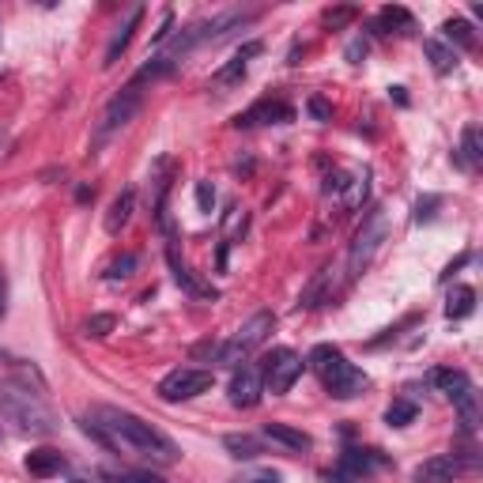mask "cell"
I'll list each match as a JSON object with an SVG mask.
<instances>
[{"label": "cell", "instance_id": "1", "mask_svg": "<svg viewBox=\"0 0 483 483\" xmlns=\"http://www.w3.org/2000/svg\"><path fill=\"white\" fill-rule=\"evenodd\" d=\"M84 427L106 449L125 454V457H140V461H151V464H174L182 457V449H178V442H174L170 434H163L155 423L140 420V415L125 412V408H110V405L91 408Z\"/></svg>", "mask_w": 483, "mask_h": 483}, {"label": "cell", "instance_id": "2", "mask_svg": "<svg viewBox=\"0 0 483 483\" xmlns=\"http://www.w3.org/2000/svg\"><path fill=\"white\" fill-rule=\"evenodd\" d=\"M0 420L15 423L20 430L35 434V438H50L61 427L50 400L38 389H30L27 378H0Z\"/></svg>", "mask_w": 483, "mask_h": 483}, {"label": "cell", "instance_id": "3", "mask_svg": "<svg viewBox=\"0 0 483 483\" xmlns=\"http://www.w3.org/2000/svg\"><path fill=\"white\" fill-rule=\"evenodd\" d=\"M306 366L321 378V385H325V393L332 400H356V397H363L370 389V378L356 363H348L332 344H317L310 351V359H306Z\"/></svg>", "mask_w": 483, "mask_h": 483}, {"label": "cell", "instance_id": "4", "mask_svg": "<svg viewBox=\"0 0 483 483\" xmlns=\"http://www.w3.org/2000/svg\"><path fill=\"white\" fill-rule=\"evenodd\" d=\"M257 12H242V8H231V12H216L212 20H201V23H192V27H185V30H178L174 35V45L163 53L167 61H174V64H182L192 50H201V45H208V42H223L231 35V30H238L242 23H250Z\"/></svg>", "mask_w": 483, "mask_h": 483}, {"label": "cell", "instance_id": "5", "mask_svg": "<svg viewBox=\"0 0 483 483\" xmlns=\"http://www.w3.org/2000/svg\"><path fill=\"white\" fill-rule=\"evenodd\" d=\"M385 242H389V212L378 204L366 212L363 227L356 231V242H351V250H348V280H359L363 272L374 265V257L381 253Z\"/></svg>", "mask_w": 483, "mask_h": 483}, {"label": "cell", "instance_id": "6", "mask_svg": "<svg viewBox=\"0 0 483 483\" xmlns=\"http://www.w3.org/2000/svg\"><path fill=\"white\" fill-rule=\"evenodd\" d=\"M430 385L454 400V408H457V415H461V427H464V430H476V423H479V397H476L472 378L464 374V370L438 366V370H430Z\"/></svg>", "mask_w": 483, "mask_h": 483}, {"label": "cell", "instance_id": "7", "mask_svg": "<svg viewBox=\"0 0 483 483\" xmlns=\"http://www.w3.org/2000/svg\"><path fill=\"white\" fill-rule=\"evenodd\" d=\"M276 329V314L272 310H261V314H253L246 325H242L227 344L219 348V363H227V366H242V363H250V356L257 348H261L268 340V332Z\"/></svg>", "mask_w": 483, "mask_h": 483}, {"label": "cell", "instance_id": "8", "mask_svg": "<svg viewBox=\"0 0 483 483\" xmlns=\"http://www.w3.org/2000/svg\"><path fill=\"white\" fill-rule=\"evenodd\" d=\"M212 381H216L212 370H204V366H178V370H170V374L159 381V397H163L167 405H182V400H192V397L208 393V389H212Z\"/></svg>", "mask_w": 483, "mask_h": 483}, {"label": "cell", "instance_id": "9", "mask_svg": "<svg viewBox=\"0 0 483 483\" xmlns=\"http://www.w3.org/2000/svg\"><path fill=\"white\" fill-rule=\"evenodd\" d=\"M302 356L291 348H276L272 356L265 359L261 366V378H265V393L272 397H283V393H291V385L302 378Z\"/></svg>", "mask_w": 483, "mask_h": 483}, {"label": "cell", "instance_id": "10", "mask_svg": "<svg viewBox=\"0 0 483 483\" xmlns=\"http://www.w3.org/2000/svg\"><path fill=\"white\" fill-rule=\"evenodd\" d=\"M140 106H143V91L136 84H128L121 94H114V99L106 102L102 110V118H99V128H94V140H106V136H114L118 128H125L128 121H133L140 114Z\"/></svg>", "mask_w": 483, "mask_h": 483}, {"label": "cell", "instance_id": "11", "mask_svg": "<svg viewBox=\"0 0 483 483\" xmlns=\"http://www.w3.org/2000/svg\"><path fill=\"white\" fill-rule=\"evenodd\" d=\"M227 397H231L234 408H257V405H261V397H265L261 366H253V363L234 366V378L227 385Z\"/></svg>", "mask_w": 483, "mask_h": 483}, {"label": "cell", "instance_id": "12", "mask_svg": "<svg viewBox=\"0 0 483 483\" xmlns=\"http://www.w3.org/2000/svg\"><path fill=\"white\" fill-rule=\"evenodd\" d=\"M381 464H385V457H378V449H348V454L336 461L329 479L332 483H363L370 472H378Z\"/></svg>", "mask_w": 483, "mask_h": 483}, {"label": "cell", "instance_id": "13", "mask_svg": "<svg viewBox=\"0 0 483 483\" xmlns=\"http://www.w3.org/2000/svg\"><path fill=\"white\" fill-rule=\"evenodd\" d=\"M295 121V106L283 102V99H261L253 102L250 110H242V114L234 118L238 128H257V125H287Z\"/></svg>", "mask_w": 483, "mask_h": 483}, {"label": "cell", "instance_id": "14", "mask_svg": "<svg viewBox=\"0 0 483 483\" xmlns=\"http://www.w3.org/2000/svg\"><path fill=\"white\" fill-rule=\"evenodd\" d=\"M461 472H464V464L457 454H438V457H427L412 472V483H454Z\"/></svg>", "mask_w": 483, "mask_h": 483}, {"label": "cell", "instance_id": "15", "mask_svg": "<svg viewBox=\"0 0 483 483\" xmlns=\"http://www.w3.org/2000/svg\"><path fill=\"white\" fill-rule=\"evenodd\" d=\"M167 261H170V272H174V283L185 287V291H189L192 299H216V295H219L216 287L201 283V280H197V276H192V272L185 268V261L178 257V242H174V238H170V246H167Z\"/></svg>", "mask_w": 483, "mask_h": 483}, {"label": "cell", "instance_id": "16", "mask_svg": "<svg viewBox=\"0 0 483 483\" xmlns=\"http://www.w3.org/2000/svg\"><path fill=\"white\" fill-rule=\"evenodd\" d=\"M332 295H336V268H321L317 276H314V283L299 295V310H314V306H325V302H332Z\"/></svg>", "mask_w": 483, "mask_h": 483}, {"label": "cell", "instance_id": "17", "mask_svg": "<svg viewBox=\"0 0 483 483\" xmlns=\"http://www.w3.org/2000/svg\"><path fill=\"white\" fill-rule=\"evenodd\" d=\"M140 20H143V8L136 4L133 12L125 15V23H121V27L114 30V38H110V45H106V61H102L106 69H110V64H118V57H121V53L128 50V42H133V30L140 27Z\"/></svg>", "mask_w": 483, "mask_h": 483}, {"label": "cell", "instance_id": "18", "mask_svg": "<svg viewBox=\"0 0 483 483\" xmlns=\"http://www.w3.org/2000/svg\"><path fill=\"white\" fill-rule=\"evenodd\" d=\"M265 438L268 442H276L283 449H295V454H306V449L314 446V438L306 430L291 427V423H265Z\"/></svg>", "mask_w": 483, "mask_h": 483}, {"label": "cell", "instance_id": "19", "mask_svg": "<svg viewBox=\"0 0 483 483\" xmlns=\"http://www.w3.org/2000/svg\"><path fill=\"white\" fill-rule=\"evenodd\" d=\"M265 50V45L261 42H246V45H242V50L227 61V64H223V69H216V84L219 87H227V84H234V79H242V76H246V64H250V57H257V53H261Z\"/></svg>", "mask_w": 483, "mask_h": 483}, {"label": "cell", "instance_id": "20", "mask_svg": "<svg viewBox=\"0 0 483 483\" xmlns=\"http://www.w3.org/2000/svg\"><path fill=\"white\" fill-rule=\"evenodd\" d=\"M133 212H136V189H121L106 212V234H121L128 227V219H133Z\"/></svg>", "mask_w": 483, "mask_h": 483}, {"label": "cell", "instance_id": "21", "mask_svg": "<svg viewBox=\"0 0 483 483\" xmlns=\"http://www.w3.org/2000/svg\"><path fill=\"white\" fill-rule=\"evenodd\" d=\"M64 454L61 449H30L27 454V461H23V469L30 472V476H38V479H45V476H57V472H64Z\"/></svg>", "mask_w": 483, "mask_h": 483}, {"label": "cell", "instance_id": "22", "mask_svg": "<svg viewBox=\"0 0 483 483\" xmlns=\"http://www.w3.org/2000/svg\"><path fill=\"white\" fill-rule=\"evenodd\" d=\"M457 163L464 170H476L483 163V143H479V125H464V133H461V155H457Z\"/></svg>", "mask_w": 483, "mask_h": 483}, {"label": "cell", "instance_id": "23", "mask_svg": "<svg viewBox=\"0 0 483 483\" xmlns=\"http://www.w3.org/2000/svg\"><path fill=\"white\" fill-rule=\"evenodd\" d=\"M408 35V30H415V20L408 8H381L378 15V35Z\"/></svg>", "mask_w": 483, "mask_h": 483}, {"label": "cell", "instance_id": "24", "mask_svg": "<svg viewBox=\"0 0 483 483\" xmlns=\"http://www.w3.org/2000/svg\"><path fill=\"white\" fill-rule=\"evenodd\" d=\"M442 38H446L449 50H454V45H461V50H476V30H472L469 20H446Z\"/></svg>", "mask_w": 483, "mask_h": 483}, {"label": "cell", "instance_id": "25", "mask_svg": "<svg viewBox=\"0 0 483 483\" xmlns=\"http://www.w3.org/2000/svg\"><path fill=\"white\" fill-rule=\"evenodd\" d=\"M223 449H227L234 461H257L265 454L261 442H257L253 434H227V438H223Z\"/></svg>", "mask_w": 483, "mask_h": 483}, {"label": "cell", "instance_id": "26", "mask_svg": "<svg viewBox=\"0 0 483 483\" xmlns=\"http://www.w3.org/2000/svg\"><path fill=\"white\" fill-rule=\"evenodd\" d=\"M476 310V291L472 287H454V291H449V302H446V317L449 321H461V317H469Z\"/></svg>", "mask_w": 483, "mask_h": 483}, {"label": "cell", "instance_id": "27", "mask_svg": "<svg viewBox=\"0 0 483 483\" xmlns=\"http://www.w3.org/2000/svg\"><path fill=\"white\" fill-rule=\"evenodd\" d=\"M423 50H427V57H430V64H434V72H438V76H446V72L457 64V53L449 50L442 38H427V42H423Z\"/></svg>", "mask_w": 483, "mask_h": 483}, {"label": "cell", "instance_id": "28", "mask_svg": "<svg viewBox=\"0 0 483 483\" xmlns=\"http://www.w3.org/2000/svg\"><path fill=\"white\" fill-rule=\"evenodd\" d=\"M415 420H420V405H415V400H393V405L385 408V423L389 427H408Z\"/></svg>", "mask_w": 483, "mask_h": 483}, {"label": "cell", "instance_id": "29", "mask_svg": "<svg viewBox=\"0 0 483 483\" xmlns=\"http://www.w3.org/2000/svg\"><path fill=\"white\" fill-rule=\"evenodd\" d=\"M76 483H91V479H76ZM94 483H163L151 472H99Z\"/></svg>", "mask_w": 483, "mask_h": 483}, {"label": "cell", "instance_id": "30", "mask_svg": "<svg viewBox=\"0 0 483 483\" xmlns=\"http://www.w3.org/2000/svg\"><path fill=\"white\" fill-rule=\"evenodd\" d=\"M136 265H140V261H136V253H121L118 261L106 268V280H114V283H118V280H128V276L136 272Z\"/></svg>", "mask_w": 483, "mask_h": 483}, {"label": "cell", "instance_id": "31", "mask_svg": "<svg viewBox=\"0 0 483 483\" xmlns=\"http://www.w3.org/2000/svg\"><path fill=\"white\" fill-rule=\"evenodd\" d=\"M359 15V8L356 4H344V8H329L325 12V27H332V30H340V27H348L351 20Z\"/></svg>", "mask_w": 483, "mask_h": 483}, {"label": "cell", "instance_id": "32", "mask_svg": "<svg viewBox=\"0 0 483 483\" xmlns=\"http://www.w3.org/2000/svg\"><path fill=\"white\" fill-rule=\"evenodd\" d=\"M110 329H114V317H110V314H94V317L84 321V332L87 336H106Z\"/></svg>", "mask_w": 483, "mask_h": 483}, {"label": "cell", "instance_id": "33", "mask_svg": "<svg viewBox=\"0 0 483 483\" xmlns=\"http://www.w3.org/2000/svg\"><path fill=\"white\" fill-rule=\"evenodd\" d=\"M197 208L201 212H212L216 208V185L212 182H197Z\"/></svg>", "mask_w": 483, "mask_h": 483}, {"label": "cell", "instance_id": "34", "mask_svg": "<svg viewBox=\"0 0 483 483\" xmlns=\"http://www.w3.org/2000/svg\"><path fill=\"white\" fill-rule=\"evenodd\" d=\"M170 35H174V12L167 8V12H163V23H159V30L151 35V42H155V45H167Z\"/></svg>", "mask_w": 483, "mask_h": 483}, {"label": "cell", "instance_id": "35", "mask_svg": "<svg viewBox=\"0 0 483 483\" xmlns=\"http://www.w3.org/2000/svg\"><path fill=\"white\" fill-rule=\"evenodd\" d=\"M219 348H223V344H212V340H204V344H192V359L219 363Z\"/></svg>", "mask_w": 483, "mask_h": 483}, {"label": "cell", "instance_id": "36", "mask_svg": "<svg viewBox=\"0 0 483 483\" xmlns=\"http://www.w3.org/2000/svg\"><path fill=\"white\" fill-rule=\"evenodd\" d=\"M234 483H280V472H272V469H261V472H242Z\"/></svg>", "mask_w": 483, "mask_h": 483}, {"label": "cell", "instance_id": "37", "mask_svg": "<svg viewBox=\"0 0 483 483\" xmlns=\"http://www.w3.org/2000/svg\"><path fill=\"white\" fill-rule=\"evenodd\" d=\"M306 110H310V118H317V121H329V118H332V106H329L325 99H317V94H314L310 102H306Z\"/></svg>", "mask_w": 483, "mask_h": 483}, {"label": "cell", "instance_id": "38", "mask_svg": "<svg viewBox=\"0 0 483 483\" xmlns=\"http://www.w3.org/2000/svg\"><path fill=\"white\" fill-rule=\"evenodd\" d=\"M442 204V197H427V201H420V204H415V223H423V219H430L434 212H430V208H438Z\"/></svg>", "mask_w": 483, "mask_h": 483}, {"label": "cell", "instance_id": "39", "mask_svg": "<svg viewBox=\"0 0 483 483\" xmlns=\"http://www.w3.org/2000/svg\"><path fill=\"white\" fill-rule=\"evenodd\" d=\"M359 57H366V42H351L348 45V61H359Z\"/></svg>", "mask_w": 483, "mask_h": 483}, {"label": "cell", "instance_id": "40", "mask_svg": "<svg viewBox=\"0 0 483 483\" xmlns=\"http://www.w3.org/2000/svg\"><path fill=\"white\" fill-rule=\"evenodd\" d=\"M464 261H469V253H461V257H457V261H454V265H449V268L442 272V280H449V276H454V272H457V268H461Z\"/></svg>", "mask_w": 483, "mask_h": 483}, {"label": "cell", "instance_id": "41", "mask_svg": "<svg viewBox=\"0 0 483 483\" xmlns=\"http://www.w3.org/2000/svg\"><path fill=\"white\" fill-rule=\"evenodd\" d=\"M4 310H8V283L0 276V317H4Z\"/></svg>", "mask_w": 483, "mask_h": 483}, {"label": "cell", "instance_id": "42", "mask_svg": "<svg viewBox=\"0 0 483 483\" xmlns=\"http://www.w3.org/2000/svg\"><path fill=\"white\" fill-rule=\"evenodd\" d=\"M0 438H4V434H0Z\"/></svg>", "mask_w": 483, "mask_h": 483}]
</instances>
